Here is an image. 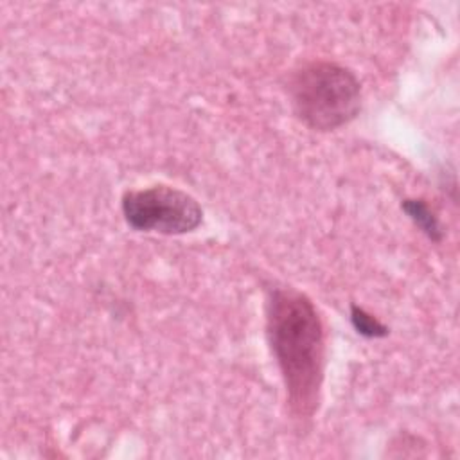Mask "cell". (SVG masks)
Segmentation results:
<instances>
[{
	"instance_id": "1",
	"label": "cell",
	"mask_w": 460,
	"mask_h": 460,
	"mask_svg": "<svg viewBox=\"0 0 460 460\" xmlns=\"http://www.w3.org/2000/svg\"><path fill=\"white\" fill-rule=\"evenodd\" d=\"M266 334L289 411L309 420L318 410L325 365L323 323L311 298L293 288H273L266 302Z\"/></svg>"
},
{
	"instance_id": "2",
	"label": "cell",
	"mask_w": 460,
	"mask_h": 460,
	"mask_svg": "<svg viewBox=\"0 0 460 460\" xmlns=\"http://www.w3.org/2000/svg\"><path fill=\"white\" fill-rule=\"evenodd\" d=\"M295 115L314 131H332L350 122L361 108L354 72L331 61H311L295 70L288 84Z\"/></svg>"
},
{
	"instance_id": "3",
	"label": "cell",
	"mask_w": 460,
	"mask_h": 460,
	"mask_svg": "<svg viewBox=\"0 0 460 460\" xmlns=\"http://www.w3.org/2000/svg\"><path fill=\"white\" fill-rule=\"evenodd\" d=\"M120 207L126 223L137 232L180 235L196 230L203 221V208L196 198L169 185L128 190Z\"/></svg>"
},
{
	"instance_id": "4",
	"label": "cell",
	"mask_w": 460,
	"mask_h": 460,
	"mask_svg": "<svg viewBox=\"0 0 460 460\" xmlns=\"http://www.w3.org/2000/svg\"><path fill=\"white\" fill-rule=\"evenodd\" d=\"M402 210L408 214V217L431 239V241H440L442 239V228L440 223L437 219V216L433 214V210L429 208V205L424 199H404L401 203Z\"/></svg>"
},
{
	"instance_id": "5",
	"label": "cell",
	"mask_w": 460,
	"mask_h": 460,
	"mask_svg": "<svg viewBox=\"0 0 460 460\" xmlns=\"http://www.w3.org/2000/svg\"><path fill=\"white\" fill-rule=\"evenodd\" d=\"M350 323L358 334L365 338H383L388 334V327L383 325L377 318L368 314L363 307L350 305Z\"/></svg>"
}]
</instances>
